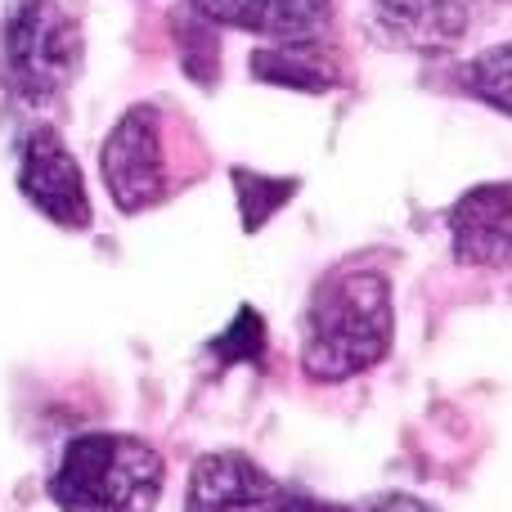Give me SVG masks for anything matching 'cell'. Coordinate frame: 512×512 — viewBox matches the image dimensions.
<instances>
[{"label":"cell","instance_id":"1","mask_svg":"<svg viewBox=\"0 0 512 512\" xmlns=\"http://www.w3.org/2000/svg\"><path fill=\"white\" fill-rule=\"evenodd\" d=\"M396 315L382 274L346 270L315 288L301 333V369L319 382H342L373 369L391 351Z\"/></svg>","mask_w":512,"mask_h":512},{"label":"cell","instance_id":"2","mask_svg":"<svg viewBox=\"0 0 512 512\" xmlns=\"http://www.w3.org/2000/svg\"><path fill=\"white\" fill-rule=\"evenodd\" d=\"M162 477V454L149 441L90 432L63 450L50 495L63 512H153Z\"/></svg>","mask_w":512,"mask_h":512},{"label":"cell","instance_id":"3","mask_svg":"<svg viewBox=\"0 0 512 512\" xmlns=\"http://www.w3.org/2000/svg\"><path fill=\"white\" fill-rule=\"evenodd\" d=\"M0 54L14 95L54 104L81 72V27L59 0H9Z\"/></svg>","mask_w":512,"mask_h":512},{"label":"cell","instance_id":"4","mask_svg":"<svg viewBox=\"0 0 512 512\" xmlns=\"http://www.w3.org/2000/svg\"><path fill=\"white\" fill-rule=\"evenodd\" d=\"M99 171H104V185L122 212H144L167 194V153H162L158 108L140 104L117 117V126L104 140V153H99Z\"/></svg>","mask_w":512,"mask_h":512},{"label":"cell","instance_id":"5","mask_svg":"<svg viewBox=\"0 0 512 512\" xmlns=\"http://www.w3.org/2000/svg\"><path fill=\"white\" fill-rule=\"evenodd\" d=\"M18 189L23 198L45 216V221L63 225V230H86L90 225V194L81 180L77 158L54 131H32L23 144V162H18Z\"/></svg>","mask_w":512,"mask_h":512},{"label":"cell","instance_id":"6","mask_svg":"<svg viewBox=\"0 0 512 512\" xmlns=\"http://www.w3.org/2000/svg\"><path fill=\"white\" fill-rule=\"evenodd\" d=\"M283 486L248 454H207L189 472L185 512H279Z\"/></svg>","mask_w":512,"mask_h":512},{"label":"cell","instance_id":"7","mask_svg":"<svg viewBox=\"0 0 512 512\" xmlns=\"http://www.w3.org/2000/svg\"><path fill=\"white\" fill-rule=\"evenodd\" d=\"M189 9L216 27H239L252 36L279 41H319L328 32V0H189Z\"/></svg>","mask_w":512,"mask_h":512},{"label":"cell","instance_id":"8","mask_svg":"<svg viewBox=\"0 0 512 512\" xmlns=\"http://www.w3.org/2000/svg\"><path fill=\"white\" fill-rule=\"evenodd\" d=\"M450 234L459 261L508 270L512 265V185H477L454 203Z\"/></svg>","mask_w":512,"mask_h":512},{"label":"cell","instance_id":"9","mask_svg":"<svg viewBox=\"0 0 512 512\" xmlns=\"http://www.w3.org/2000/svg\"><path fill=\"white\" fill-rule=\"evenodd\" d=\"M373 18L400 50L441 54L468 32V0H373Z\"/></svg>","mask_w":512,"mask_h":512},{"label":"cell","instance_id":"10","mask_svg":"<svg viewBox=\"0 0 512 512\" xmlns=\"http://www.w3.org/2000/svg\"><path fill=\"white\" fill-rule=\"evenodd\" d=\"M252 77L256 81H274L288 90H333L337 86V68L315 41H279L270 50H261L252 59Z\"/></svg>","mask_w":512,"mask_h":512},{"label":"cell","instance_id":"11","mask_svg":"<svg viewBox=\"0 0 512 512\" xmlns=\"http://www.w3.org/2000/svg\"><path fill=\"white\" fill-rule=\"evenodd\" d=\"M463 86L477 99L495 104L499 113H512V41L477 54V59L468 63V72H463Z\"/></svg>","mask_w":512,"mask_h":512},{"label":"cell","instance_id":"12","mask_svg":"<svg viewBox=\"0 0 512 512\" xmlns=\"http://www.w3.org/2000/svg\"><path fill=\"white\" fill-rule=\"evenodd\" d=\"M216 23H207L198 9L189 14H176V41H180V59H185V72L203 86L216 81V63H221V50H216Z\"/></svg>","mask_w":512,"mask_h":512},{"label":"cell","instance_id":"13","mask_svg":"<svg viewBox=\"0 0 512 512\" xmlns=\"http://www.w3.org/2000/svg\"><path fill=\"white\" fill-rule=\"evenodd\" d=\"M234 189H239L243 225L261 230V225L297 194V180H265V176H256V171H234Z\"/></svg>","mask_w":512,"mask_h":512},{"label":"cell","instance_id":"14","mask_svg":"<svg viewBox=\"0 0 512 512\" xmlns=\"http://www.w3.org/2000/svg\"><path fill=\"white\" fill-rule=\"evenodd\" d=\"M212 351L221 355L225 364H256L265 351V328H261V315L252 306H243L239 315L230 319L221 337H212Z\"/></svg>","mask_w":512,"mask_h":512},{"label":"cell","instance_id":"15","mask_svg":"<svg viewBox=\"0 0 512 512\" xmlns=\"http://www.w3.org/2000/svg\"><path fill=\"white\" fill-rule=\"evenodd\" d=\"M355 512H432V508L414 495H378V499H369V504H360Z\"/></svg>","mask_w":512,"mask_h":512},{"label":"cell","instance_id":"16","mask_svg":"<svg viewBox=\"0 0 512 512\" xmlns=\"http://www.w3.org/2000/svg\"><path fill=\"white\" fill-rule=\"evenodd\" d=\"M279 512H355V508L328 504V499H315V495H288V490H283V499H279Z\"/></svg>","mask_w":512,"mask_h":512}]
</instances>
